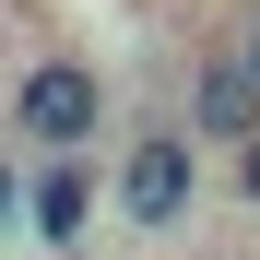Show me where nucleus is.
Returning a JSON list of instances; mask_svg holds the SVG:
<instances>
[{
    "label": "nucleus",
    "mask_w": 260,
    "mask_h": 260,
    "mask_svg": "<svg viewBox=\"0 0 260 260\" xmlns=\"http://www.w3.org/2000/svg\"><path fill=\"white\" fill-rule=\"evenodd\" d=\"M107 213L130 237H189V213H201V130L189 118H142L118 142V166H107Z\"/></svg>",
    "instance_id": "obj_1"
},
{
    "label": "nucleus",
    "mask_w": 260,
    "mask_h": 260,
    "mask_svg": "<svg viewBox=\"0 0 260 260\" xmlns=\"http://www.w3.org/2000/svg\"><path fill=\"white\" fill-rule=\"evenodd\" d=\"M95 130H107V71H95V59L48 48V59L12 71V142H24V154H83Z\"/></svg>",
    "instance_id": "obj_2"
},
{
    "label": "nucleus",
    "mask_w": 260,
    "mask_h": 260,
    "mask_svg": "<svg viewBox=\"0 0 260 260\" xmlns=\"http://www.w3.org/2000/svg\"><path fill=\"white\" fill-rule=\"evenodd\" d=\"M24 237H36V260L95 237V166L83 154H24Z\"/></svg>",
    "instance_id": "obj_3"
},
{
    "label": "nucleus",
    "mask_w": 260,
    "mask_h": 260,
    "mask_svg": "<svg viewBox=\"0 0 260 260\" xmlns=\"http://www.w3.org/2000/svg\"><path fill=\"white\" fill-rule=\"evenodd\" d=\"M189 130H201V142H260V71L237 59V48H213L201 71H189Z\"/></svg>",
    "instance_id": "obj_4"
},
{
    "label": "nucleus",
    "mask_w": 260,
    "mask_h": 260,
    "mask_svg": "<svg viewBox=\"0 0 260 260\" xmlns=\"http://www.w3.org/2000/svg\"><path fill=\"white\" fill-rule=\"evenodd\" d=\"M225 178H237V201L260 213V142H237V154H225Z\"/></svg>",
    "instance_id": "obj_5"
},
{
    "label": "nucleus",
    "mask_w": 260,
    "mask_h": 260,
    "mask_svg": "<svg viewBox=\"0 0 260 260\" xmlns=\"http://www.w3.org/2000/svg\"><path fill=\"white\" fill-rule=\"evenodd\" d=\"M237 59H248V71H260V12H248V24H237Z\"/></svg>",
    "instance_id": "obj_6"
}]
</instances>
